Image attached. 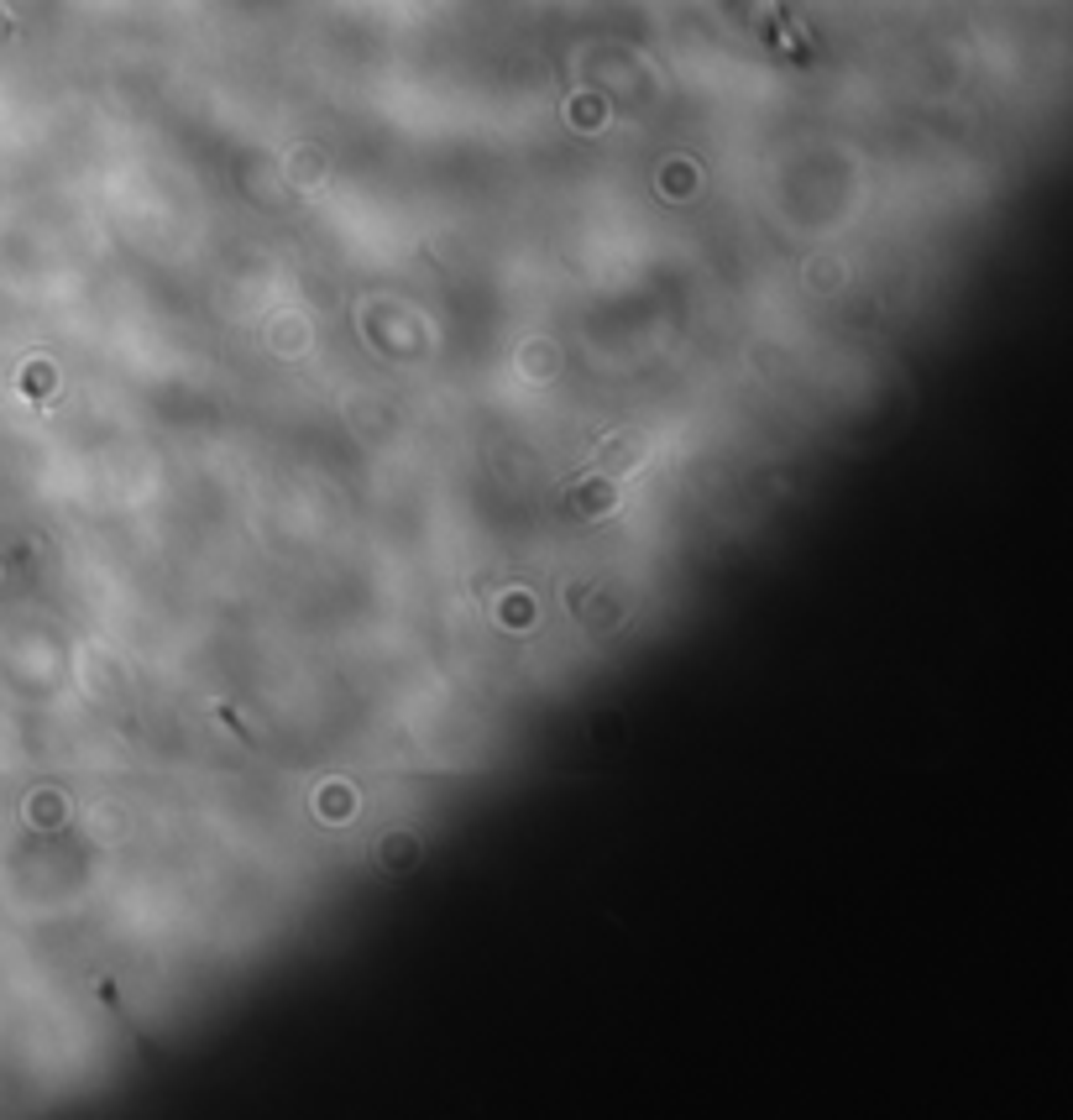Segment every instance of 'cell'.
I'll return each mask as SVG.
<instances>
[{
	"label": "cell",
	"instance_id": "cell-1",
	"mask_svg": "<svg viewBox=\"0 0 1073 1120\" xmlns=\"http://www.w3.org/2000/svg\"><path fill=\"white\" fill-rule=\"evenodd\" d=\"M613 498H618L613 487H586V492H576V498H571V508L582 513V519H592V508H603V503H613Z\"/></svg>",
	"mask_w": 1073,
	"mask_h": 1120
}]
</instances>
